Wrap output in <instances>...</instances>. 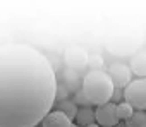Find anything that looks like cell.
Returning <instances> with one entry per match:
<instances>
[{
    "instance_id": "6da1fadb",
    "label": "cell",
    "mask_w": 146,
    "mask_h": 127,
    "mask_svg": "<svg viewBox=\"0 0 146 127\" xmlns=\"http://www.w3.org/2000/svg\"><path fill=\"white\" fill-rule=\"evenodd\" d=\"M50 60L28 43L0 45V127H38L57 100Z\"/></svg>"
},
{
    "instance_id": "7a4b0ae2",
    "label": "cell",
    "mask_w": 146,
    "mask_h": 127,
    "mask_svg": "<svg viewBox=\"0 0 146 127\" xmlns=\"http://www.w3.org/2000/svg\"><path fill=\"white\" fill-rule=\"evenodd\" d=\"M83 95L86 96L88 103L102 106L105 103L112 101L115 86L110 79V76L105 71H90L83 79Z\"/></svg>"
},
{
    "instance_id": "3957f363",
    "label": "cell",
    "mask_w": 146,
    "mask_h": 127,
    "mask_svg": "<svg viewBox=\"0 0 146 127\" xmlns=\"http://www.w3.org/2000/svg\"><path fill=\"white\" fill-rule=\"evenodd\" d=\"M124 101L134 110H146V77H137L124 88Z\"/></svg>"
},
{
    "instance_id": "277c9868",
    "label": "cell",
    "mask_w": 146,
    "mask_h": 127,
    "mask_svg": "<svg viewBox=\"0 0 146 127\" xmlns=\"http://www.w3.org/2000/svg\"><path fill=\"white\" fill-rule=\"evenodd\" d=\"M107 74L110 76V79H112L115 89L125 88V86L131 83V76H132L129 65H125L124 62H113V64H110V67H108V72H107Z\"/></svg>"
},
{
    "instance_id": "5b68a950",
    "label": "cell",
    "mask_w": 146,
    "mask_h": 127,
    "mask_svg": "<svg viewBox=\"0 0 146 127\" xmlns=\"http://www.w3.org/2000/svg\"><path fill=\"white\" fill-rule=\"evenodd\" d=\"M95 120L100 127H115L120 122L117 117V105L110 101V103L98 106L95 112Z\"/></svg>"
},
{
    "instance_id": "8992f818",
    "label": "cell",
    "mask_w": 146,
    "mask_h": 127,
    "mask_svg": "<svg viewBox=\"0 0 146 127\" xmlns=\"http://www.w3.org/2000/svg\"><path fill=\"white\" fill-rule=\"evenodd\" d=\"M64 60H65V64L70 69H83L84 65H88L90 57H88V52L84 48H81V46H70V48L65 50Z\"/></svg>"
},
{
    "instance_id": "52a82bcc",
    "label": "cell",
    "mask_w": 146,
    "mask_h": 127,
    "mask_svg": "<svg viewBox=\"0 0 146 127\" xmlns=\"http://www.w3.org/2000/svg\"><path fill=\"white\" fill-rule=\"evenodd\" d=\"M72 120L69 117H65L62 112L55 110V112H50L43 122H41V127H72Z\"/></svg>"
},
{
    "instance_id": "ba28073f",
    "label": "cell",
    "mask_w": 146,
    "mask_h": 127,
    "mask_svg": "<svg viewBox=\"0 0 146 127\" xmlns=\"http://www.w3.org/2000/svg\"><path fill=\"white\" fill-rule=\"evenodd\" d=\"M131 72L139 76V77H146V52H139L132 57L131 65H129Z\"/></svg>"
},
{
    "instance_id": "9c48e42d",
    "label": "cell",
    "mask_w": 146,
    "mask_h": 127,
    "mask_svg": "<svg viewBox=\"0 0 146 127\" xmlns=\"http://www.w3.org/2000/svg\"><path fill=\"white\" fill-rule=\"evenodd\" d=\"M74 120H76V125H78V127H88L90 124L96 122V120H95V112H93L91 108H88V106L79 108Z\"/></svg>"
},
{
    "instance_id": "30bf717a",
    "label": "cell",
    "mask_w": 146,
    "mask_h": 127,
    "mask_svg": "<svg viewBox=\"0 0 146 127\" xmlns=\"http://www.w3.org/2000/svg\"><path fill=\"white\" fill-rule=\"evenodd\" d=\"M78 105L74 103V101H69V100H64V101H60V105H58V112H62L65 117H69L70 120H74L76 118V115H78Z\"/></svg>"
},
{
    "instance_id": "8fae6325",
    "label": "cell",
    "mask_w": 146,
    "mask_h": 127,
    "mask_svg": "<svg viewBox=\"0 0 146 127\" xmlns=\"http://www.w3.org/2000/svg\"><path fill=\"white\" fill-rule=\"evenodd\" d=\"M132 113H134V108L129 103H125V101L117 103V117H119V120L125 122V120H129L132 117Z\"/></svg>"
},
{
    "instance_id": "7c38bea8",
    "label": "cell",
    "mask_w": 146,
    "mask_h": 127,
    "mask_svg": "<svg viewBox=\"0 0 146 127\" xmlns=\"http://www.w3.org/2000/svg\"><path fill=\"white\" fill-rule=\"evenodd\" d=\"M125 127H146V113L134 112L129 120H125Z\"/></svg>"
},
{
    "instance_id": "4fadbf2b",
    "label": "cell",
    "mask_w": 146,
    "mask_h": 127,
    "mask_svg": "<svg viewBox=\"0 0 146 127\" xmlns=\"http://www.w3.org/2000/svg\"><path fill=\"white\" fill-rule=\"evenodd\" d=\"M57 98L62 101H64V98H67V88L65 86H60V84L57 86Z\"/></svg>"
},
{
    "instance_id": "5bb4252c",
    "label": "cell",
    "mask_w": 146,
    "mask_h": 127,
    "mask_svg": "<svg viewBox=\"0 0 146 127\" xmlns=\"http://www.w3.org/2000/svg\"><path fill=\"white\" fill-rule=\"evenodd\" d=\"M83 101L88 103V100H86V96L83 95V91H78V95H76V101H74V103H83Z\"/></svg>"
},
{
    "instance_id": "9a60e30c",
    "label": "cell",
    "mask_w": 146,
    "mask_h": 127,
    "mask_svg": "<svg viewBox=\"0 0 146 127\" xmlns=\"http://www.w3.org/2000/svg\"><path fill=\"white\" fill-rule=\"evenodd\" d=\"M88 127H100V125H98V124H96V122H93V124H90V125H88Z\"/></svg>"
}]
</instances>
